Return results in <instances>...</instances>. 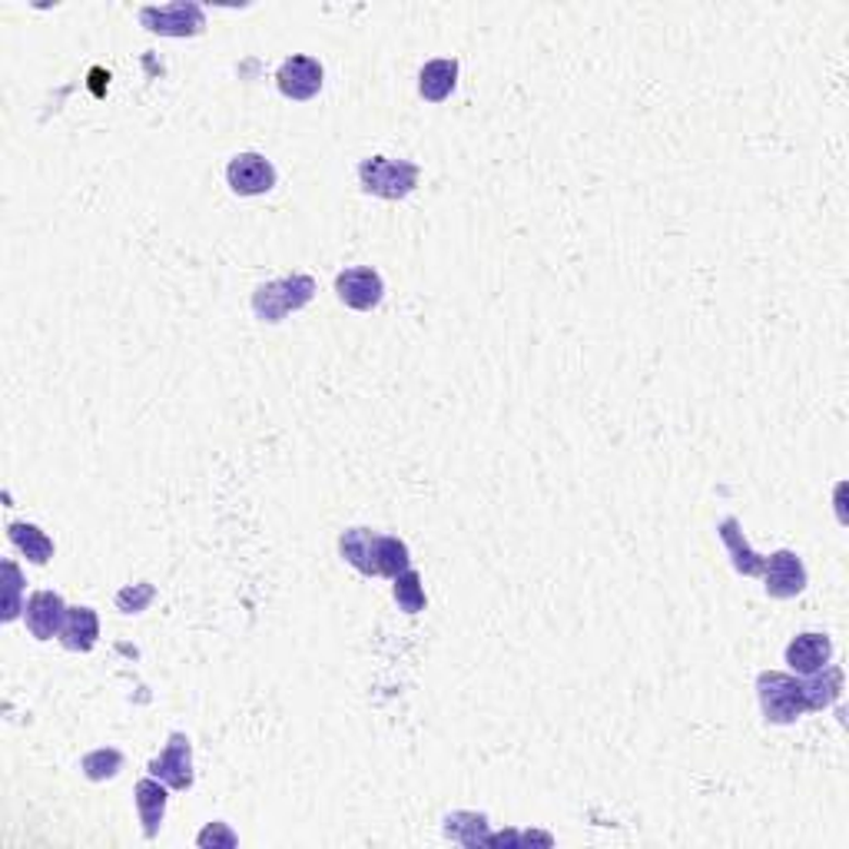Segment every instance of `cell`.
Masks as SVG:
<instances>
[{"mask_svg": "<svg viewBox=\"0 0 849 849\" xmlns=\"http://www.w3.org/2000/svg\"><path fill=\"white\" fill-rule=\"evenodd\" d=\"M717 534H721V541L727 544V551H730V561H734V568L743 575V578H756V575H763V564H766V557H760L750 544H747V538H743V531H740V521L737 518H724L721 521V528H717Z\"/></svg>", "mask_w": 849, "mask_h": 849, "instance_id": "16", "label": "cell"}, {"mask_svg": "<svg viewBox=\"0 0 849 849\" xmlns=\"http://www.w3.org/2000/svg\"><path fill=\"white\" fill-rule=\"evenodd\" d=\"M316 296V279L306 272H293L286 279H272L253 293V312L262 322H282L290 312H299Z\"/></svg>", "mask_w": 849, "mask_h": 849, "instance_id": "1", "label": "cell"}, {"mask_svg": "<svg viewBox=\"0 0 849 849\" xmlns=\"http://www.w3.org/2000/svg\"><path fill=\"white\" fill-rule=\"evenodd\" d=\"M418 167L408 160H389V157H369L359 163L362 189L382 199H405L418 186Z\"/></svg>", "mask_w": 849, "mask_h": 849, "instance_id": "3", "label": "cell"}, {"mask_svg": "<svg viewBox=\"0 0 849 849\" xmlns=\"http://www.w3.org/2000/svg\"><path fill=\"white\" fill-rule=\"evenodd\" d=\"M4 578H8V594H4V620H14L24 607H21V568L14 561L4 564Z\"/></svg>", "mask_w": 849, "mask_h": 849, "instance_id": "22", "label": "cell"}, {"mask_svg": "<svg viewBox=\"0 0 849 849\" xmlns=\"http://www.w3.org/2000/svg\"><path fill=\"white\" fill-rule=\"evenodd\" d=\"M395 601H398V607L405 611V614H418V611H424V588H421V578H418V571H402L398 578H395Z\"/></svg>", "mask_w": 849, "mask_h": 849, "instance_id": "21", "label": "cell"}, {"mask_svg": "<svg viewBox=\"0 0 849 849\" xmlns=\"http://www.w3.org/2000/svg\"><path fill=\"white\" fill-rule=\"evenodd\" d=\"M11 541L21 554H27V561L34 564H47L53 557V541L37 528V525H27V521H14L11 528Z\"/></svg>", "mask_w": 849, "mask_h": 849, "instance_id": "18", "label": "cell"}, {"mask_svg": "<svg viewBox=\"0 0 849 849\" xmlns=\"http://www.w3.org/2000/svg\"><path fill=\"white\" fill-rule=\"evenodd\" d=\"M139 21H144L147 30L163 34V37H196L206 27V14L199 4H163V8H144L139 11Z\"/></svg>", "mask_w": 849, "mask_h": 849, "instance_id": "4", "label": "cell"}, {"mask_svg": "<svg viewBox=\"0 0 849 849\" xmlns=\"http://www.w3.org/2000/svg\"><path fill=\"white\" fill-rule=\"evenodd\" d=\"M196 842H199V846H236V833H233L226 823H209V826L199 833Z\"/></svg>", "mask_w": 849, "mask_h": 849, "instance_id": "24", "label": "cell"}, {"mask_svg": "<svg viewBox=\"0 0 849 849\" xmlns=\"http://www.w3.org/2000/svg\"><path fill=\"white\" fill-rule=\"evenodd\" d=\"M803 690H807L810 711H826V706H833L842 693V670L826 664L823 670H816L803 680Z\"/></svg>", "mask_w": 849, "mask_h": 849, "instance_id": "17", "label": "cell"}, {"mask_svg": "<svg viewBox=\"0 0 849 849\" xmlns=\"http://www.w3.org/2000/svg\"><path fill=\"white\" fill-rule=\"evenodd\" d=\"M379 541L382 534L369 531V528H352L342 534L339 547H342V557L352 564L356 571L362 575H379Z\"/></svg>", "mask_w": 849, "mask_h": 849, "instance_id": "13", "label": "cell"}, {"mask_svg": "<svg viewBox=\"0 0 849 849\" xmlns=\"http://www.w3.org/2000/svg\"><path fill=\"white\" fill-rule=\"evenodd\" d=\"M153 588L150 585H133V588H126V591H120L116 594V607L123 611V614H136V611H144L150 601H153Z\"/></svg>", "mask_w": 849, "mask_h": 849, "instance_id": "23", "label": "cell"}, {"mask_svg": "<svg viewBox=\"0 0 849 849\" xmlns=\"http://www.w3.org/2000/svg\"><path fill=\"white\" fill-rule=\"evenodd\" d=\"M458 87V60L455 57H439L429 60L418 74V94L429 103H442L455 94Z\"/></svg>", "mask_w": 849, "mask_h": 849, "instance_id": "12", "label": "cell"}, {"mask_svg": "<svg viewBox=\"0 0 849 849\" xmlns=\"http://www.w3.org/2000/svg\"><path fill=\"white\" fill-rule=\"evenodd\" d=\"M829 657H833V641H829L826 633H816V630L793 637L790 648H787V664H790L800 677H810V674L823 670V667L829 664Z\"/></svg>", "mask_w": 849, "mask_h": 849, "instance_id": "11", "label": "cell"}, {"mask_svg": "<svg viewBox=\"0 0 849 849\" xmlns=\"http://www.w3.org/2000/svg\"><path fill=\"white\" fill-rule=\"evenodd\" d=\"M335 293L348 309L372 312L385 296V282L372 266H356L335 275Z\"/></svg>", "mask_w": 849, "mask_h": 849, "instance_id": "5", "label": "cell"}, {"mask_svg": "<svg viewBox=\"0 0 849 849\" xmlns=\"http://www.w3.org/2000/svg\"><path fill=\"white\" fill-rule=\"evenodd\" d=\"M411 568V554H408V544L402 538H392V534H382L379 541V575L382 578H398L402 571Z\"/></svg>", "mask_w": 849, "mask_h": 849, "instance_id": "19", "label": "cell"}, {"mask_svg": "<svg viewBox=\"0 0 849 849\" xmlns=\"http://www.w3.org/2000/svg\"><path fill=\"white\" fill-rule=\"evenodd\" d=\"M24 620H27V630L37 637V641H50V637H57L63 630L66 604L57 591H37L24 604Z\"/></svg>", "mask_w": 849, "mask_h": 849, "instance_id": "10", "label": "cell"}, {"mask_svg": "<svg viewBox=\"0 0 849 849\" xmlns=\"http://www.w3.org/2000/svg\"><path fill=\"white\" fill-rule=\"evenodd\" d=\"M756 693H760V706L770 724H793L810 711L803 680L793 674L763 670L756 677Z\"/></svg>", "mask_w": 849, "mask_h": 849, "instance_id": "2", "label": "cell"}, {"mask_svg": "<svg viewBox=\"0 0 849 849\" xmlns=\"http://www.w3.org/2000/svg\"><path fill=\"white\" fill-rule=\"evenodd\" d=\"M81 770L90 776V780H110V776H116V773L123 770V753L113 750V747L90 750V753L81 760Z\"/></svg>", "mask_w": 849, "mask_h": 849, "instance_id": "20", "label": "cell"}, {"mask_svg": "<svg viewBox=\"0 0 849 849\" xmlns=\"http://www.w3.org/2000/svg\"><path fill=\"white\" fill-rule=\"evenodd\" d=\"M322 77H325V70H322V63L316 57L293 53V57H286L279 63L275 84L290 100H312L322 90Z\"/></svg>", "mask_w": 849, "mask_h": 849, "instance_id": "6", "label": "cell"}, {"mask_svg": "<svg viewBox=\"0 0 849 849\" xmlns=\"http://www.w3.org/2000/svg\"><path fill=\"white\" fill-rule=\"evenodd\" d=\"M763 581H766V594L776 601L797 598L807 588V564L800 561V554L793 551H773L763 564Z\"/></svg>", "mask_w": 849, "mask_h": 849, "instance_id": "7", "label": "cell"}, {"mask_svg": "<svg viewBox=\"0 0 849 849\" xmlns=\"http://www.w3.org/2000/svg\"><path fill=\"white\" fill-rule=\"evenodd\" d=\"M226 180L239 196H262L275 186V167L262 153H236L226 167Z\"/></svg>", "mask_w": 849, "mask_h": 849, "instance_id": "9", "label": "cell"}, {"mask_svg": "<svg viewBox=\"0 0 849 849\" xmlns=\"http://www.w3.org/2000/svg\"><path fill=\"white\" fill-rule=\"evenodd\" d=\"M133 797H136V813H139V823H144V833H147V839H153L167 816V784L157 780V776H147V780L136 784Z\"/></svg>", "mask_w": 849, "mask_h": 849, "instance_id": "14", "label": "cell"}, {"mask_svg": "<svg viewBox=\"0 0 849 849\" xmlns=\"http://www.w3.org/2000/svg\"><path fill=\"white\" fill-rule=\"evenodd\" d=\"M150 776L163 780L170 790H189L193 787V743L186 734H173L167 750L150 763Z\"/></svg>", "mask_w": 849, "mask_h": 849, "instance_id": "8", "label": "cell"}, {"mask_svg": "<svg viewBox=\"0 0 849 849\" xmlns=\"http://www.w3.org/2000/svg\"><path fill=\"white\" fill-rule=\"evenodd\" d=\"M100 637V620H97V611L94 607H66V620H63V630H60V641L66 651H94Z\"/></svg>", "mask_w": 849, "mask_h": 849, "instance_id": "15", "label": "cell"}]
</instances>
